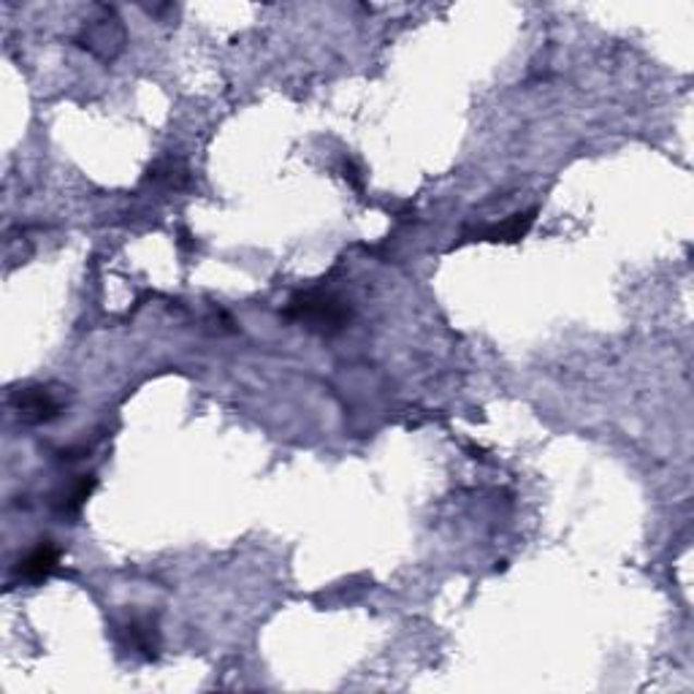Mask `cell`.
I'll return each instance as SVG.
<instances>
[{
  "mask_svg": "<svg viewBox=\"0 0 694 694\" xmlns=\"http://www.w3.org/2000/svg\"><path fill=\"white\" fill-rule=\"evenodd\" d=\"M288 318L299 320V324H307L309 329L324 331V334H334V331L345 329L350 320V307L348 302H342L334 293H320L309 291L302 296L293 299L285 309Z\"/></svg>",
  "mask_w": 694,
  "mask_h": 694,
  "instance_id": "cell-1",
  "label": "cell"
},
{
  "mask_svg": "<svg viewBox=\"0 0 694 694\" xmlns=\"http://www.w3.org/2000/svg\"><path fill=\"white\" fill-rule=\"evenodd\" d=\"M76 41L101 60H114L125 49V27L114 9H96V14L85 22Z\"/></svg>",
  "mask_w": 694,
  "mask_h": 694,
  "instance_id": "cell-2",
  "label": "cell"
},
{
  "mask_svg": "<svg viewBox=\"0 0 694 694\" xmlns=\"http://www.w3.org/2000/svg\"><path fill=\"white\" fill-rule=\"evenodd\" d=\"M11 410H14L22 424H49L65 410V393L63 388L52 386L20 388V391L11 393Z\"/></svg>",
  "mask_w": 694,
  "mask_h": 694,
  "instance_id": "cell-3",
  "label": "cell"
},
{
  "mask_svg": "<svg viewBox=\"0 0 694 694\" xmlns=\"http://www.w3.org/2000/svg\"><path fill=\"white\" fill-rule=\"evenodd\" d=\"M58 562H60L58 548H54L49 540H41L25 559H20L16 573H20V581L25 583H41L54 573Z\"/></svg>",
  "mask_w": 694,
  "mask_h": 694,
  "instance_id": "cell-4",
  "label": "cell"
},
{
  "mask_svg": "<svg viewBox=\"0 0 694 694\" xmlns=\"http://www.w3.org/2000/svg\"><path fill=\"white\" fill-rule=\"evenodd\" d=\"M532 223H535V212L513 215L508 223L494 226V229L486 233V239H491V242H499V239H502V242H515V239H521L526 231L532 229Z\"/></svg>",
  "mask_w": 694,
  "mask_h": 694,
  "instance_id": "cell-5",
  "label": "cell"
},
{
  "mask_svg": "<svg viewBox=\"0 0 694 694\" xmlns=\"http://www.w3.org/2000/svg\"><path fill=\"white\" fill-rule=\"evenodd\" d=\"M131 637H133V643H136L138 652H144L147 657H155V648H158V643H155V626L149 624V621H133Z\"/></svg>",
  "mask_w": 694,
  "mask_h": 694,
  "instance_id": "cell-6",
  "label": "cell"
}]
</instances>
